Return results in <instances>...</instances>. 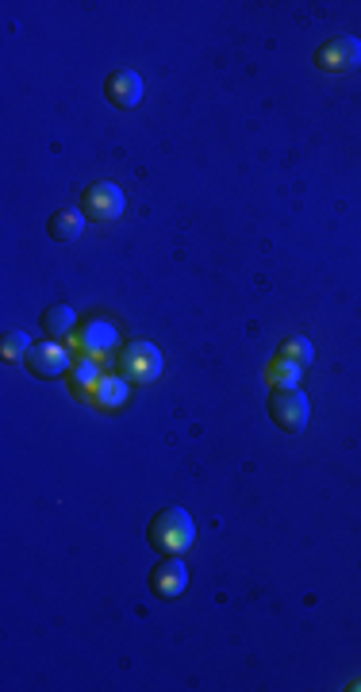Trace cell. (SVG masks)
Listing matches in <instances>:
<instances>
[{"instance_id":"cell-1","label":"cell","mask_w":361,"mask_h":692,"mask_svg":"<svg viewBox=\"0 0 361 692\" xmlns=\"http://www.w3.org/2000/svg\"><path fill=\"white\" fill-rule=\"evenodd\" d=\"M146 539L158 546L162 554H185L196 543V523L185 508H166L162 516L150 523Z\"/></svg>"},{"instance_id":"cell-2","label":"cell","mask_w":361,"mask_h":692,"mask_svg":"<svg viewBox=\"0 0 361 692\" xmlns=\"http://www.w3.org/2000/svg\"><path fill=\"white\" fill-rule=\"evenodd\" d=\"M269 416H273V423L281 431L300 435L308 427V420H312V404H308V396L300 393V389H277V393L269 396Z\"/></svg>"},{"instance_id":"cell-3","label":"cell","mask_w":361,"mask_h":692,"mask_svg":"<svg viewBox=\"0 0 361 692\" xmlns=\"http://www.w3.org/2000/svg\"><path fill=\"white\" fill-rule=\"evenodd\" d=\"M120 377L135 381V385H146L162 373V350L154 343H131L120 350V362H116Z\"/></svg>"},{"instance_id":"cell-4","label":"cell","mask_w":361,"mask_h":692,"mask_svg":"<svg viewBox=\"0 0 361 692\" xmlns=\"http://www.w3.org/2000/svg\"><path fill=\"white\" fill-rule=\"evenodd\" d=\"M315 66L323 70V74H350V70H358L361 66V39L354 35H335V39H327L319 54H315Z\"/></svg>"},{"instance_id":"cell-5","label":"cell","mask_w":361,"mask_h":692,"mask_svg":"<svg viewBox=\"0 0 361 692\" xmlns=\"http://www.w3.org/2000/svg\"><path fill=\"white\" fill-rule=\"evenodd\" d=\"M127 208V197H123L120 185L112 181H97L85 189V220L93 223H116Z\"/></svg>"},{"instance_id":"cell-6","label":"cell","mask_w":361,"mask_h":692,"mask_svg":"<svg viewBox=\"0 0 361 692\" xmlns=\"http://www.w3.org/2000/svg\"><path fill=\"white\" fill-rule=\"evenodd\" d=\"M73 346L81 350V358H104L120 346V331L108 320H85V327H77Z\"/></svg>"},{"instance_id":"cell-7","label":"cell","mask_w":361,"mask_h":692,"mask_svg":"<svg viewBox=\"0 0 361 692\" xmlns=\"http://www.w3.org/2000/svg\"><path fill=\"white\" fill-rule=\"evenodd\" d=\"M24 366H27L31 373H35V377H43V381H50V377H58V373H70L73 354H70V346H66V343L50 339V343H39L35 350H31V354H27Z\"/></svg>"},{"instance_id":"cell-8","label":"cell","mask_w":361,"mask_h":692,"mask_svg":"<svg viewBox=\"0 0 361 692\" xmlns=\"http://www.w3.org/2000/svg\"><path fill=\"white\" fill-rule=\"evenodd\" d=\"M185 589H189V566L181 562V554H166V562L154 569V596L177 600Z\"/></svg>"},{"instance_id":"cell-9","label":"cell","mask_w":361,"mask_h":692,"mask_svg":"<svg viewBox=\"0 0 361 692\" xmlns=\"http://www.w3.org/2000/svg\"><path fill=\"white\" fill-rule=\"evenodd\" d=\"M108 100L116 104V108H135L139 100H143V77L135 74V70H116V74L108 77Z\"/></svg>"},{"instance_id":"cell-10","label":"cell","mask_w":361,"mask_h":692,"mask_svg":"<svg viewBox=\"0 0 361 692\" xmlns=\"http://www.w3.org/2000/svg\"><path fill=\"white\" fill-rule=\"evenodd\" d=\"M127 396H131V381L127 377H100V385L93 389V404H97L100 412H116L127 404Z\"/></svg>"},{"instance_id":"cell-11","label":"cell","mask_w":361,"mask_h":692,"mask_svg":"<svg viewBox=\"0 0 361 692\" xmlns=\"http://www.w3.org/2000/svg\"><path fill=\"white\" fill-rule=\"evenodd\" d=\"M100 366H97V358H77L70 366V389L73 396H81V400H89L93 396V389L100 385Z\"/></svg>"},{"instance_id":"cell-12","label":"cell","mask_w":361,"mask_h":692,"mask_svg":"<svg viewBox=\"0 0 361 692\" xmlns=\"http://www.w3.org/2000/svg\"><path fill=\"white\" fill-rule=\"evenodd\" d=\"M47 231L54 243H73V239H81V231H85V212H54L47 223Z\"/></svg>"},{"instance_id":"cell-13","label":"cell","mask_w":361,"mask_h":692,"mask_svg":"<svg viewBox=\"0 0 361 692\" xmlns=\"http://www.w3.org/2000/svg\"><path fill=\"white\" fill-rule=\"evenodd\" d=\"M43 327H47V335L50 339H66V335H73L77 331V312H73L70 304H50L47 308V316H43Z\"/></svg>"},{"instance_id":"cell-14","label":"cell","mask_w":361,"mask_h":692,"mask_svg":"<svg viewBox=\"0 0 361 692\" xmlns=\"http://www.w3.org/2000/svg\"><path fill=\"white\" fill-rule=\"evenodd\" d=\"M300 373H304V366H296V362H289V358L277 354V358L269 362L265 377H269L273 389H300Z\"/></svg>"},{"instance_id":"cell-15","label":"cell","mask_w":361,"mask_h":692,"mask_svg":"<svg viewBox=\"0 0 361 692\" xmlns=\"http://www.w3.org/2000/svg\"><path fill=\"white\" fill-rule=\"evenodd\" d=\"M35 350L27 331H8L4 335V362H27V354Z\"/></svg>"},{"instance_id":"cell-16","label":"cell","mask_w":361,"mask_h":692,"mask_svg":"<svg viewBox=\"0 0 361 692\" xmlns=\"http://www.w3.org/2000/svg\"><path fill=\"white\" fill-rule=\"evenodd\" d=\"M281 358H289V362H296V366H312L315 350L308 339H289V343L281 346Z\"/></svg>"},{"instance_id":"cell-17","label":"cell","mask_w":361,"mask_h":692,"mask_svg":"<svg viewBox=\"0 0 361 692\" xmlns=\"http://www.w3.org/2000/svg\"><path fill=\"white\" fill-rule=\"evenodd\" d=\"M354 689H361V681H358V685H354Z\"/></svg>"}]
</instances>
